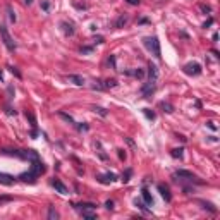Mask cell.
<instances>
[{"label": "cell", "instance_id": "cell-24", "mask_svg": "<svg viewBox=\"0 0 220 220\" xmlns=\"http://www.w3.org/2000/svg\"><path fill=\"white\" fill-rule=\"evenodd\" d=\"M182 151H184L182 148H174V150L170 151V155H172L174 158H182Z\"/></svg>", "mask_w": 220, "mask_h": 220}, {"label": "cell", "instance_id": "cell-15", "mask_svg": "<svg viewBox=\"0 0 220 220\" xmlns=\"http://www.w3.org/2000/svg\"><path fill=\"white\" fill-rule=\"evenodd\" d=\"M60 26H62L64 33L67 34V36H72V34H74V28H72V24H67V23H60Z\"/></svg>", "mask_w": 220, "mask_h": 220}, {"label": "cell", "instance_id": "cell-23", "mask_svg": "<svg viewBox=\"0 0 220 220\" xmlns=\"http://www.w3.org/2000/svg\"><path fill=\"white\" fill-rule=\"evenodd\" d=\"M143 114L146 115V119H148V120H155V117H157V115H155V112L150 110V108H143Z\"/></svg>", "mask_w": 220, "mask_h": 220}, {"label": "cell", "instance_id": "cell-35", "mask_svg": "<svg viewBox=\"0 0 220 220\" xmlns=\"http://www.w3.org/2000/svg\"><path fill=\"white\" fill-rule=\"evenodd\" d=\"M95 43H98V45H100V43H103V41H105V38L103 36H95Z\"/></svg>", "mask_w": 220, "mask_h": 220}, {"label": "cell", "instance_id": "cell-17", "mask_svg": "<svg viewBox=\"0 0 220 220\" xmlns=\"http://www.w3.org/2000/svg\"><path fill=\"white\" fill-rule=\"evenodd\" d=\"M126 23H127V16H119V19L115 21V24H114V28H122V26H126Z\"/></svg>", "mask_w": 220, "mask_h": 220}, {"label": "cell", "instance_id": "cell-16", "mask_svg": "<svg viewBox=\"0 0 220 220\" xmlns=\"http://www.w3.org/2000/svg\"><path fill=\"white\" fill-rule=\"evenodd\" d=\"M76 208H79V210H95L97 208V205L95 203H79V205H74Z\"/></svg>", "mask_w": 220, "mask_h": 220}, {"label": "cell", "instance_id": "cell-20", "mask_svg": "<svg viewBox=\"0 0 220 220\" xmlns=\"http://www.w3.org/2000/svg\"><path fill=\"white\" fill-rule=\"evenodd\" d=\"M91 110H93L95 114H100L101 117H107V115H108V112H107V110H105V108H101V107H97V105H93V107H91Z\"/></svg>", "mask_w": 220, "mask_h": 220}, {"label": "cell", "instance_id": "cell-4", "mask_svg": "<svg viewBox=\"0 0 220 220\" xmlns=\"http://www.w3.org/2000/svg\"><path fill=\"white\" fill-rule=\"evenodd\" d=\"M31 170L34 172V174L40 177L41 174H45V170H47V167H45V164L40 160V158H36V160H33L31 162Z\"/></svg>", "mask_w": 220, "mask_h": 220}, {"label": "cell", "instance_id": "cell-28", "mask_svg": "<svg viewBox=\"0 0 220 220\" xmlns=\"http://www.w3.org/2000/svg\"><path fill=\"white\" fill-rule=\"evenodd\" d=\"M131 174H132V170H131V168H127V170L122 174V182H127V181H129Z\"/></svg>", "mask_w": 220, "mask_h": 220}, {"label": "cell", "instance_id": "cell-40", "mask_svg": "<svg viewBox=\"0 0 220 220\" xmlns=\"http://www.w3.org/2000/svg\"><path fill=\"white\" fill-rule=\"evenodd\" d=\"M127 4H131V5H138L139 4V0H126Z\"/></svg>", "mask_w": 220, "mask_h": 220}, {"label": "cell", "instance_id": "cell-37", "mask_svg": "<svg viewBox=\"0 0 220 220\" xmlns=\"http://www.w3.org/2000/svg\"><path fill=\"white\" fill-rule=\"evenodd\" d=\"M119 158L120 160H126V153H124V150H119Z\"/></svg>", "mask_w": 220, "mask_h": 220}, {"label": "cell", "instance_id": "cell-19", "mask_svg": "<svg viewBox=\"0 0 220 220\" xmlns=\"http://www.w3.org/2000/svg\"><path fill=\"white\" fill-rule=\"evenodd\" d=\"M160 108H164V112H167V114H172L174 112V107H172L170 103H167V101H160V105H158Z\"/></svg>", "mask_w": 220, "mask_h": 220}, {"label": "cell", "instance_id": "cell-26", "mask_svg": "<svg viewBox=\"0 0 220 220\" xmlns=\"http://www.w3.org/2000/svg\"><path fill=\"white\" fill-rule=\"evenodd\" d=\"M81 213H83V217L88 218V220H95V218H97V215H95V213H90L88 210H81Z\"/></svg>", "mask_w": 220, "mask_h": 220}, {"label": "cell", "instance_id": "cell-10", "mask_svg": "<svg viewBox=\"0 0 220 220\" xmlns=\"http://www.w3.org/2000/svg\"><path fill=\"white\" fill-rule=\"evenodd\" d=\"M67 79L72 83V84H76V86H84V83H86L84 78H83V76H78V74H69Z\"/></svg>", "mask_w": 220, "mask_h": 220}, {"label": "cell", "instance_id": "cell-34", "mask_svg": "<svg viewBox=\"0 0 220 220\" xmlns=\"http://www.w3.org/2000/svg\"><path fill=\"white\" fill-rule=\"evenodd\" d=\"M79 52H81L83 55H86V53H91V52H93V47H83Z\"/></svg>", "mask_w": 220, "mask_h": 220}, {"label": "cell", "instance_id": "cell-43", "mask_svg": "<svg viewBox=\"0 0 220 220\" xmlns=\"http://www.w3.org/2000/svg\"><path fill=\"white\" fill-rule=\"evenodd\" d=\"M0 81H4V76H2V71H0Z\"/></svg>", "mask_w": 220, "mask_h": 220}, {"label": "cell", "instance_id": "cell-11", "mask_svg": "<svg viewBox=\"0 0 220 220\" xmlns=\"http://www.w3.org/2000/svg\"><path fill=\"white\" fill-rule=\"evenodd\" d=\"M14 177L9 174H4V172H0V184H4V186H11V184H14Z\"/></svg>", "mask_w": 220, "mask_h": 220}, {"label": "cell", "instance_id": "cell-2", "mask_svg": "<svg viewBox=\"0 0 220 220\" xmlns=\"http://www.w3.org/2000/svg\"><path fill=\"white\" fill-rule=\"evenodd\" d=\"M0 36H2V41H4V45L7 47L11 52H14V50H16V41H14V38L9 34L7 28H5L4 24H0Z\"/></svg>", "mask_w": 220, "mask_h": 220}, {"label": "cell", "instance_id": "cell-18", "mask_svg": "<svg viewBox=\"0 0 220 220\" xmlns=\"http://www.w3.org/2000/svg\"><path fill=\"white\" fill-rule=\"evenodd\" d=\"M101 84H103V90H108V88H115L117 81L115 79H107V81H101Z\"/></svg>", "mask_w": 220, "mask_h": 220}, {"label": "cell", "instance_id": "cell-31", "mask_svg": "<svg viewBox=\"0 0 220 220\" xmlns=\"http://www.w3.org/2000/svg\"><path fill=\"white\" fill-rule=\"evenodd\" d=\"M14 198L12 196H0V206L4 205V203H9V201H12Z\"/></svg>", "mask_w": 220, "mask_h": 220}, {"label": "cell", "instance_id": "cell-39", "mask_svg": "<svg viewBox=\"0 0 220 220\" xmlns=\"http://www.w3.org/2000/svg\"><path fill=\"white\" fill-rule=\"evenodd\" d=\"M41 7H43V11H48V9H50V4H48V2H43V4H41Z\"/></svg>", "mask_w": 220, "mask_h": 220}, {"label": "cell", "instance_id": "cell-1", "mask_svg": "<svg viewBox=\"0 0 220 220\" xmlns=\"http://www.w3.org/2000/svg\"><path fill=\"white\" fill-rule=\"evenodd\" d=\"M145 47L150 50V52L153 53V55L157 57V59H160L162 57V52H160V41H158L157 36H146L145 40Z\"/></svg>", "mask_w": 220, "mask_h": 220}, {"label": "cell", "instance_id": "cell-8", "mask_svg": "<svg viewBox=\"0 0 220 220\" xmlns=\"http://www.w3.org/2000/svg\"><path fill=\"white\" fill-rule=\"evenodd\" d=\"M155 88H157V83H153V81H148L145 86L141 88V93H143V97H150V95L155 91Z\"/></svg>", "mask_w": 220, "mask_h": 220}, {"label": "cell", "instance_id": "cell-5", "mask_svg": "<svg viewBox=\"0 0 220 220\" xmlns=\"http://www.w3.org/2000/svg\"><path fill=\"white\" fill-rule=\"evenodd\" d=\"M115 179H117V175L114 174V172H107V174L97 175V181H98L100 184H112Z\"/></svg>", "mask_w": 220, "mask_h": 220}, {"label": "cell", "instance_id": "cell-30", "mask_svg": "<svg viewBox=\"0 0 220 220\" xmlns=\"http://www.w3.org/2000/svg\"><path fill=\"white\" fill-rule=\"evenodd\" d=\"M7 69H9V71H11L12 74L16 76V78H21V72L17 71V67H12V65H7Z\"/></svg>", "mask_w": 220, "mask_h": 220}, {"label": "cell", "instance_id": "cell-12", "mask_svg": "<svg viewBox=\"0 0 220 220\" xmlns=\"http://www.w3.org/2000/svg\"><path fill=\"white\" fill-rule=\"evenodd\" d=\"M158 191H160L162 198H164V200H165L167 203L172 200V196H170V191H168V187H167V186H164V184H158Z\"/></svg>", "mask_w": 220, "mask_h": 220}, {"label": "cell", "instance_id": "cell-22", "mask_svg": "<svg viewBox=\"0 0 220 220\" xmlns=\"http://www.w3.org/2000/svg\"><path fill=\"white\" fill-rule=\"evenodd\" d=\"M59 117H62V119H64V120H67L69 124H72V126H76V120L72 119L71 115H67V114H65V112H59Z\"/></svg>", "mask_w": 220, "mask_h": 220}, {"label": "cell", "instance_id": "cell-42", "mask_svg": "<svg viewBox=\"0 0 220 220\" xmlns=\"http://www.w3.org/2000/svg\"><path fill=\"white\" fill-rule=\"evenodd\" d=\"M24 2H26L28 5H31V4H33V0H24Z\"/></svg>", "mask_w": 220, "mask_h": 220}, {"label": "cell", "instance_id": "cell-21", "mask_svg": "<svg viewBox=\"0 0 220 220\" xmlns=\"http://www.w3.org/2000/svg\"><path fill=\"white\" fill-rule=\"evenodd\" d=\"M59 212H57L55 208H53V206H48V218L50 220H55V218H59Z\"/></svg>", "mask_w": 220, "mask_h": 220}, {"label": "cell", "instance_id": "cell-36", "mask_svg": "<svg viewBox=\"0 0 220 220\" xmlns=\"http://www.w3.org/2000/svg\"><path fill=\"white\" fill-rule=\"evenodd\" d=\"M108 64H110L112 67H115V57H114V55H110V57H108Z\"/></svg>", "mask_w": 220, "mask_h": 220}, {"label": "cell", "instance_id": "cell-33", "mask_svg": "<svg viewBox=\"0 0 220 220\" xmlns=\"http://www.w3.org/2000/svg\"><path fill=\"white\" fill-rule=\"evenodd\" d=\"M134 205L138 206V208H141L143 212H148V210H146V206L143 205V201H141V200H134Z\"/></svg>", "mask_w": 220, "mask_h": 220}, {"label": "cell", "instance_id": "cell-6", "mask_svg": "<svg viewBox=\"0 0 220 220\" xmlns=\"http://www.w3.org/2000/svg\"><path fill=\"white\" fill-rule=\"evenodd\" d=\"M19 179L23 181V182H29V184H34V182H36V179H38V175L34 174L33 170H29V172H23V174L19 175Z\"/></svg>", "mask_w": 220, "mask_h": 220}, {"label": "cell", "instance_id": "cell-14", "mask_svg": "<svg viewBox=\"0 0 220 220\" xmlns=\"http://www.w3.org/2000/svg\"><path fill=\"white\" fill-rule=\"evenodd\" d=\"M141 194H143V200H145L146 205L151 206V205H153V198H151V194H150V191L146 189V187H143V189H141Z\"/></svg>", "mask_w": 220, "mask_h": 220}, {"label": "cell", "instance_id": "cell-27", "mask_svg": "<svg viewBox=\"0 0 220 220\" xmlns=\"http://www.w3.org/2000/svg\"><path fill=\"white\" fill-rule=\"evenodd\" d=\"M200 11L205 12V14H210V12H212V7H210V5H206V4H200Z\"/></svg>", "mask_w": 220, "mask_h": 220}, {"label": "cell", "instance_id": "cell-13", "mask_svg": "<svg viewBox=\"0 0 220 220\" xmlns=\"http://www.w3.org/2000/svg\"><path fill=\"white\" fill-rule=\"evenodd\" d=\"M52 186L55 187V189L59 191L60 194H67V193H69V189H67V187H65V186H64V184L60 182L59 179H53V181H52Z\"/></svg>", "mask_w": 220, "mask_h": 220}, {"label": "cell", "instance_id": "cell-29", "mask_svg": "<svg viewBox=\"0 0 220 220\" xmlns=\"http://www.w3.org/2000/svg\"><path fill=\"white\" fill-rule=\"evenodd\" d=\"M131 74H132V76H136V78H139V79H141L143 76H145V71H143V69H136V71H132V72H131Z\"/></svg>", "mask_w": 220, "mask_h": 220}, {"label": "cell", "instance_id": "cell-41", "mask_svg": "<svg viewBox=\"0 0 220 220\" xmlns=\"http://www.w3.org/2000/svg\"><path fill=\"white\" fill-rule=\"evenodd\" d=\"M210 24H213V19H208V21H206V23H205V24H203V28H208V26H210Z\"/></svg>", "mask_w": 220, "mask_h": 220}, {"label": "cell", "instance_id": "cell-25", "mask_svg": "<svg viewBox=\"0 0 220 220\" xmlns=\"http://www.w3.org/2000/svg\"><path fill=\"white\" fill-rule=\"evenodd\" d=\"M7 14H9V21H11V23H16V14H14V11H12V7L11 5H7Z\"/></svg>", "mask_w": 220, "mask_h": 220}, {"label": "cell", "instance_id": "cell-7", "mask_svg": "<svg viewBox=\"0 0 220 220\" xmlns=\"http://www.w3.org/2000/svg\"><path fill=\"white\" fill-rule=\"evenodd\" d=\"M157 79H158V67L155 64H150L148 65V81L157 83Z\"/></svg>", "mask_w": 220, "mask_h": 220}, {"label": "cell", "instance_id": "cell-9", "mask_svg": "<svg viewBox=\"0 0 220 220\" xmlns=\"http://www.w3.org/2000/svg\"><path fill=\"white\" fill-rule=\"evenodd\" d=\"M175 177H186L187 181H198V177L189 170H177L175 172Z\"/></svg>", "mask_w": 220, "mask_h": 220}, {"label": "cell", "instance_id": "cell-32", "mask_svg": "<svg viewBox=\"0 0 220 220\" xmlns=\"http://www.w3.org/2000/svg\"><path fill=\"white\" fill-rule=\"evenodd\" d=\"M26 117L29 119V122H31V126H33V129H36V119L33 117V114H26Z\"/></svg>", "mask_w": 220, "mask_h": 220}, {"label": "cell", "instance_id": "cell-38", "mask_svg": "<svg viewBox=\"0 0 220 220\" xmlns=\"http://www.w3.org/2000/svg\"><path fill=\"white\" fill-rule=\"evenodd\" d=\"M105 206H107L108 210H112V208H114V201H110V200H108V201L105 203Z\"/></svg>", "mask_w": 220, "mask_h": 220}, {"label": "cell", "instance_id": "cell-3", "mask_svg": "<svg viewBox=\"0 0 220 220\" xmlns=\"http://www.w3.org/2000/svg\"><path fill=\"white\" fill-rule=\"evenodd\" d=\"M182 71L186 72L187 76H200L201 74V65H200L198 62H189L182 67Z\"/></svg>", "mask_w": 220, "mask_h": 220}]
</instances>
